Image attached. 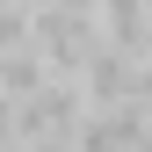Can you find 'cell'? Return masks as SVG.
<instances>
[{
	"mask_svg": "<svg viewBox=\"0 0 152 152\" xmlns=\"http://www.w3.org/2000/svg\"><path fill=\"white\" fill-rule=\"evenodd\" d=\"M44 80H51V65L36 58L29 44H22V51H7V58H0V94H15V102H22V94H36Z\"/></svg>",
	"mask_w": 152,
	"mask_h": 152,
	"instance_id": "6da1fadb",
	"label": "cell"
},
{
	"mask_svg": "<svg viewBox=\"0 0 152 152\" xmlns=\"http://www.w3.org/2000/svg\"><path fill=\"white\" fill-rule=\"evenodd\" d=\"M22 44H29V7L0 0V58H7V51H22Z\"/></svg>",
	"mask_w": 152,
	"mask_h": 152,
	"instance_id": "7a4b0ae2",
	"label": "cell"
},
{
	"mask_svg": "<svg viewBox=\"0 0 152 152\" xmlns=\"http://www.w3.org/2000/svg\"><path fill=\"white\" fill-rule=\"evenodd\" d=\"M130 152H152V123H145V138H138V145H130Z\"/></svg>",
	"mask_w": 152,
	"mask_h": 152,
	"instance_id": "3957f363",
	"label": "cell"
},
{
	"mask_svg": "<svg viewBox=\"0 0 152 152\" xmlns=\"http://www.w3.org/2000/svg\"><path fill=\"white\" fill-rule=\"evenodd\" d=\"M145 65H152V36H145Z\"/></svg>",
	"mask_w": 152,
	"mask_h": 152,
	"instance_id": "277c9868",
	"label": "cell"
}]
</instances>
